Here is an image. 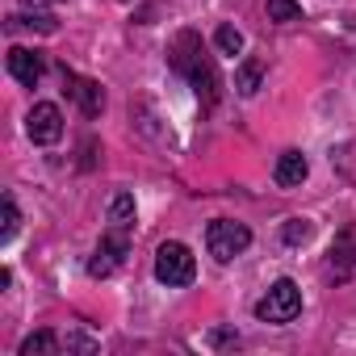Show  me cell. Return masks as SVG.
Returning a JSON list of instances; mask_svg holds the SVG:
<instances>
[{"instance_id":"1","label":"cell","mask_w":356,"mask_h":356,"mask_svg":"<svg viewBox=\"0 0 356 356\" xmlns=\"http://www.w3.org/2000/svg\"><path fill=\"white\" fill-rule=\"evenodd\" d=\"M168 63H172V72H181V76L189 80V88L197 92V101H202L206 109L218 105V72H214V59L206 55V47H202V38H197L193 30H181V34L172 38Z\"/></svg>"},{"instance_id":"2","label":"cell","mask_w":356,"mask_h":356,"mask_svg":"<svg viewBox=\"0 0 356 356\" xmlns=\"http://www.w3.org/2000/svg\"><path fill=\"white\" fill-rule=\"evenodd\" d=\"M193 277H197V260L185 243H176V239L159 243V252H155V281L159 285L185 289V285H193Z\"/></svg>"},{"instance_id":"3","label":"cell","mask_w":356,"mask_h":356,"mask_svg":"<svg viewBox=\"0 0 356 356\" xmlns=\"http://www.w3.org/2000/svg\"><path fill=\"white\" fill-rule=\"evenodd\" d=\"M298 314H302V289H298L289 277L273 281L268 293L256 302V318H260V323H293Z\"/></svg>"},{"instance_id":"4","label":"cell","mask_w":356,"mask_h":356,"mask_svg":"<svg viewBox=\"0 0 356 356\" xmlns=\"http://www.w3.org/2000/svg\"><path fill=\"white\" fill-rule=\"evenodd\" d=\"M206 248L218 264H231L235 256H243L252 248V231L243 222H231V218H214L206 227Z\"/></svg>"},{"instance_id":"5","label":"cell","mask_w":356,"mask_h":356,"mask_svg":"<svg viewBox=\"0 0 356 356\" xmlns=\"http://www.w3.org/2000/svg\"><path fill=\"white\" fill-rule=\"evenodd\" d=\"M26 134H30L38 147H55V143L63 138V113H59V105L38 101V105L30 109V118H26Z\"/></svg>"},{"instance_id":"6","label":"cell","mask_w":356,"mask_h":356,"mask_svg":"<svg viewBox=\"0 0 356 356\" xmlns=\"http://www.w3.org/2000/svg\"><path fill=\"white\" fill-rule=\"evenodd\" d=\"M130 231H113L109 227V235L97 243V252H92V260H88V277H109L122 260H126V252H130V239H126Z\"/></svg>"},{"instance_id":"7","label":"cell","mask_w":356,"mask_h":356,"mask_svg":"<svg viewBox=\"0 0 356 356\" xmlns=\"http://www.w3.org/2000/svg\"><path fill=\"white\" fill-rule=\"evenodd\" d=\"M63 88H67V97L80 105L84 118H101V109H105V88H101L97 80L76 76V72H63Z\"/></svg>"},{"instance_id":"8","label":"cell","mask_w":356,"mask_h":356,"mask_svg":"<svg viewBox=\"0 0 356 356\" xmlns=\"http://www.w3.org/2000/svg\"><path fill=\"white\" fill-rule=\"evenodd\" d=\"M327 273H335V281H343V277L356 273V227H348V231L335 235V243L327 252Z\"/></svg>"},{"instance_id":"9","label":"cell","mask_w":356,"mask_h":356,"mask_svg":"<svg viewBox=\"0 0 356 356\" xmlns=\"http://www.w3.org/2000/svg\"><path fill=\"white\" fill-rule=\"evenodd\" d=\"M5 63H9V76H13L17 84L38 88V80H42V55H38V51H30V47H13Z\"/></svg>"},{"instance_id":"10","label":"cell","mask_w":356,"mask_h":356,"mask_svg":"<svg viewBox=\"0 0 356 356\" xmlns=\"http://www.w3.org/2000/svg\"><path fill=\"white\" fill-rule=\"evenodd\" d=\"M306 176H310V163H306V155H302V151H281V155H277L273 181H277L281 189H293V185H302Z\"/></svg>"},{"instance_id":"11","label":"cell","mask_w":356,"mask_h":356,"mask_svg":"<svg viewBox=\"0 0 356 356\" xmlns=\"http://www.w3.org/2000/svg\"><path fill=\"white\" fill-rule=\"evenodd\" d=\"M109 227H113V231H130V227H134V197H130V193H118V197L109 202Z\"/></svg>"},{"instance_id":"12","label":"cell","mask_w":356,"mask_h":356,"mask_svg":"<svg viewBox=\"0 0 356 356\" xmlns=\"http://www.w3.org/2000/svg\"><path fill=\"white\" fill-rule=\"evenodd\" d=\"M51 352H59V335L55 331H34L22 343V356H51Z\"/></svg>"},{"instance_id":"13","label":"cell","mask_w":356,"mask_h":356,"mask_svg":"<svg viewBox=\"0 0 356 356\" xmlns=\"http://www.w3.org/2000/svg\"><path fill=\"white\" fill-rule=\"evenodd\" d=\"M268 22L293 26V22H302V5L298 0H268Z\"/></svg>"},{"instance_id":"14","label":"cell","mask_w":356,"mask_h":356,"mask_svg":"<svg viewBox=\"0 0 356 356\" xmlns=\"http://www.w3.org/2000/svg\"><path fill=\"white\" fill-rule=\"evenodd\" d=\"M235 88H239L243 97H256V92H260V63H256V59H248V63H239V76H235Z\"/></svg>"},{"instance_id":"15","label":"cell","mask_w":356,"mask_h":356,"mask_svg":"<svg viewBox=\"0 0 356 356\" xmlns=\"http://www.w3.org/2000/svg\"><path fill=\"white\" fill-rule=\"evenodd\" d=\"M281 235H285V243H289V248H298V243H310V235H314V222H310V218H289Z\"/></svg>"},{"instance_id":"16","label":"cell","mask_w":356,"mask_h":356,"mask_svg":"<svg viewBox=\"0 0 356 356\" xmlns=\"http://www.w3.org/2000/svg\"><path fill=\"white\" fill-rule=\"evenodd\" d=\"M214 47H218L222 55H239V51H243V34H239L235 26H218V34H214Z\"/></svg>"},{"instance_id":"17","label":"cell","mask_w":356,"mask_h":356,"mask_svg":"<svg viewBox=\"0 0 356 356\" xmlns=\"http://www.w3.org/2000/svg\"><path fill=\"white\" fill-rule=\"evenodd\" d=\"M17 227H22V214H17V202L5 193V231H0V243H9L13 235H17Z\"/></svg>"},{"instance_id":"18","label":"cell","mask_w":356,"mask_h":356,"mask_svg":"<svg viewBox=\"0 0 356 356\" xmlns=\"http://www.w3.org/2000/svg\"><path fill=\"white\" fill-rule=\"evenodd\" d=\"M13 26H30V30H42V34H55V17H9Z\"/></svg>"},{"instance_id":"19","label":"cell","mask_w":356,"mask_h":356,"mask_svg":"<svg viewBox=\"0 0 356 356\" xmlns=\"http://www.w3.org/2000/svg\"><path fill=\"white\" fill-rule=\"evenodd\" d=\"M22 5H34V9H51V5H63V0H22Z\"/></svg>"}]
</instances>
